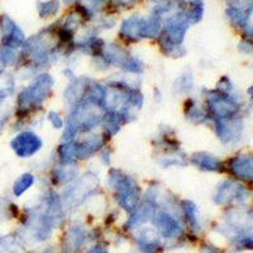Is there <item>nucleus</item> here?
<instances>
[{"label": "nucleus", "mask_w": 253, "mask_h": 253, "mask_svg": "<svg viewBox=\"0 0 253 253\" xmlns=\"http://www.w3.org/2000/svg\"><path fill=\"white\" fill-rule=\"evenodd\" d=\"M242 132V123L239 121H218L216 122V133L223 142H232L239 138Z\"/></svg>", "instance_id": "6"}, {"label": "nucleus", "mask_w": 253, "mask_h": 253, "mask_svg": "<svg viewBox=\"0 0 253 253\" xmlns=\"http://www.w3.org/2000/svg\"><path fill=\"white\" fill-rule=\"evenodd\" d=\"M89 253H107V251L104 250V248H101V247H96L95 250L90 251Z\"/></svg>", "instance_id": "27"}, {"label": "nucleus", "mask_w": 253, "mask_h": 253, "mask_svg": "<svg viewBox=\"0 0 253 253\" xmlns=\"http://www.w3.org/2000/svg\"><path fill=\"white\" fill-rule=\"evenodd\" d=\"M58 10V3L56 0H52L48 3H43L40 8V14L42 17H49V15L56 14Z\"/></svg>", "instance_id": "22"}, {"label": "nucleus", "mask_w": 253, "mask_h": 253, "mask_svg": "<svg viewBox=\"0 0 253 253\" xmlns=\"http://www.w3.org/2000/svg\"><path fill=\"white\" fill-rule=\"evenodd\" d=\"M182 207H184V211L185 214H186L187 219H189L190 224L193 225L195 229H198L199 215H198V209H196L195 205H194L191 202H184Z\"/></svg>", "instance_id": "19"}, {"label": "nucleus", "mask_w": 253, "mask_h": 253, "mask_svg": "<svg viewBox=\"0 0 253 253\" xmlns=\"http://www.w3.org/2000/svg\"><path fill=\"white\" fill-rule=\"evenodd\" d=\"M193 164L196 165L199 169L205 171H220L221 164L218 158L209 153H195L193 156Z\"/></svg>", "instance_id": "11"}, {"label": "nucleus", "mask_w": 253, "mask_h": 253, "mask_svg": "<svg viewBox=\"0 0 253 253\" xmlns=\"http://www.w3.org/2000/svg\"><path fill=\"white\" fill-rule=\"evenodd\" d=\"M14 152L19 157H29V156L35 155L37 151L41 150L42 147V141L40 139L38 135L32 132H23L18 134L10 143Z\"/></svg>", "instance_id": "3"}, {"label": "nucleus", "mask_w": 253, "mask_h": 253, "mask_svg": "<svg viewBox=\"0 0 253 253\" xmlns=\"http://www.w3.org/2000/svg\"><path fill=\"white\" fill-rule=\"evenodd\" d=\"M187 29L186 20L181 18H175L167 24L166 27V38L175 44H180L184 41V35Z\"/></svg>", "instance_id": "9"}, {"label": "nucleus", "mask_w": 253, "mask_h": 253, "mask_svg": "<svg viewBox=\"0 0 253 253\" xmlns=\"http://www.w3.org/2000/svg\"><path fill=\"white\" fill-rule=\"evenodd\" d=\"M60 156L63 162H71L78 157V144L66 143L60 147Z\"/></svg>", "instance_id": "18"}, {"label": "nucleus", "mask_w": 253, "mask_h": 253, "mask_svg": "<svg viewBox=\"0 0 253 253\" xmlns=\"http://www.w3.org/2000/svg\"><path fill=\"white\" fill-rule=\"evenodd\" d=\"M245 198H247V193H246V190L243 187L237 186L232 182H224L219 187L218 194L215 195V202L218 204H223L228 200H233V199L243 200Z\"/></svg>", "instance_id": "7"}, {"label": "nucleus", "mask_w": 253, "mask_h": 253, "mask_svg": "<svg viewBox=\"0 0 253 253\" xmlns=\"http://www.w3.org/2000/svg\"><path fill=\"white\" fill-rule=\"evenodd\" d=\"M153 215V208L151 204H143L139 209H137L134 211V214L132 215L129 220V224L137 225L142 224L144 221L150 220Z\"/></svg>", "instance_id": "14"}, {"label": "nucleus", "mask_w": 253, "mask_h": 253, "mask_svg": "<svg viewBox=\"0 0 253 253\" xmlns=\"http://www.w3.org/2000/svg\"><path fill=\"white\" fill-rule=\"evenodd\" d=\"M84 81L85 80H78L75 81V83L72 84V85H70V87L67 89L66 94H65V96H66L67 100L70 101H76L80 99V96L83 95L84 90H85V85H84Z\"/></svg>", "instance_id": "17"}, {"label": "nucleus", "mask_w": 253, "mask_h": 253, "mask_svg": "<svg viewBox=\"0 0 253 253\" xmlns=\"http://www.w3.org/2000/svg\"><path fill=\"white\" fill-rule=\"evenodd\" d=\"M160 20L156 17L150 19H141V37H153L160 31Z\"/></svg>", "instance_id": "15"}, {"label": "nucleus", "mask_w": 253, "mask_h": 253, "mask_svg": "<svg viewBox=\"0 0 253 253\" xmlns=\"http://www.w3.org/2000/svg\"><path fill=\"white\" fill-rule=\"evenodd\" d=\"M156 224H157L158 230L162 236L167 237V238H171V237L177 236L180 232H181V228L177 221L172 218V216L167 215V214H160L156 220Z\"/></svg>", "instance_id": "10"}, {"label": "nucleus", "mask_w": 253, "mask_h": 253, "mask_svg": "<svg viewBox=\"0 0 253 253\" xmlns=\"http://www.w3.org/2000/svg\"><path fill=\"white\" fill-rule=\"evenodd\" d=\"M98 185V178L94 175H86L81 178L80 181L75 185V186L70 189L66 193V199L69 202H79L80 198L89 194L94 186Z\"/></svg>", "instance_id": "5"}, {"label": "nucleus", "mask_w": 253, "mask_h": 253, "mask_svg": "<svg viewBox=\"0 0 253 253\" xmlns=\"http://www.w3.org/2000/svg\"><path fill=\"white\" fill-rule=\"evenodd\" d=\"M121 115L119 114H110L107 118V123H105V126H107L108 132L109 134H114V133L118 132L119 126H121Z\"/></svg>", "instance_id": "21"}, {"label": "nucleus", "mask_w": 253, "mask_h": 253, "mask_svg": "<svg viewBox=\"0 0 253 253\" xmlns=\"http://www.w3.org/2000/svg\"><path fill=\"white\" fill-rule=\"evenodd\" d=\"M121 33L126 38L135 40L137 37H141V19L137 17L129 18L122 24Z\"/></svg>", "instance_id": "12"}, {"label": "nucleus", "mask_w": 253, "mask_h": 253, "mask_svg": "<svg viewBox=\"0 0 253 253\" xmlns=\"http://www.w3.org/2000/svg\"><path fill=\"white\" fill-rule=\"evenodd\" d=\"M53 85V79L49 75H41L33 85L23 90L19 95V108L26 109L31 105H38L49 94Z\"/></svg>", "instance_id": "2"}, {"label": "nucleus", "mask_w": 253, "mask_h": 253, "mask_svg": "<svg viewBox=\"0 0 253 253\" xmlns=\"http://www.w3.org/2000/svg\"><path fill=\"white\" fill-rule=\"evenodd\" d=\"M66 169L67 167H61L60 170H58L57 172V177L60 178L61 182H65V181H69V180H71L72 176L76 175V172H78V170H74L71 171V169L69 170V172H66Z\"/></svg>", "instance_id": "25"}, {"label": "nucleus", "mask_w": 253, "mask_h": 253, "mask_svg": "<svg viewBox=\"0 0 253 253\" xmlns=\"http://www.w3.org/2000/svg\"><path fill=\"white\" fill-rule=\"evenodd\" d=\"M33 182H35L33 175H31V173H24L23 176H20L17 180V182L14 184V187H13V191H14L15 195L20 196L33 185Z\"/></svg>", "instance_id": "16"}, {"label": "nucleus", "mask_w": 253, "mask_h": 253, "mask_svg": "<svg viewBox=\"0 0 253 253\" xmlns=\"http://www.w3.org/2000/svg\"><path fill=\"white\" fill-rule=\"evenodd\" d=\"M110 186L114 187L119 194V203L126 210H133L138 202V187L133 178L126 176L119 171H110Z\"/></svg>", "instance_id": "1"}, {"label": "nucleus", "mask_w": 253, "mask_h": 253, "mask_svg": "<svg viewBox=\"0 0 253 253\" xmlns=\"http://www.w3.org/2000/svg\"><path fill=\"white\" fill-rule=\"evenodd\" d=\"M48 119L51 121V123L53 124V126H55V128H61V126H62V121H61V118L58 117L57 113H55V112L49 113Z\"/></svg>", "instance_id": "26"}, {"label": "nucleus", "mask_w": 253, "mask_h": 253, "mask_svg": "<svg viewBox=\"0 0 253 253\" xmlns=\"http://www.w3.org/2000/svg\"><path fill=\"white\" fill-rule=\"evenodd\" d=\"M105 57L109 62L112 63H122L123 62V51L121 48H118L114 44H110L107 49V53H105Z\"/></svg>", "instance_id": "20"}, {"label": "nucleus", "mask_w": 253, "mask_h": 253, "mask_svg": "<svg viewBox=\"0 0 253 253\" xmlns=\"http://www.w3.org/2000/svg\"><path fill=\"white\" fill-rule=\"evenodd\" d=\"M0 60H1L3 65H13L17 60V56L13 53L12 48H5L4 51L0 52Z\"/></svg>", "instance_id": "23"}, {"label": "nucleus", "mask_w": 253, "mask_h": 253, "mask_svg": "<svg viewBox=\"0 0 253 253\" xmlns=\"http://www.w3.org/2000/svg\"><path fill=\"white\" fill-rule=\"evenodd\" d=\"M209 101L213 112L221 119L229 118L238 110V105L234 103L233 99L228 98L225 95L214 94V96H209Z\"/></svg>", "instance_id": "4"}, {"label": "nucleus", "mask_w": 253, "mask_h": 253, "mask_svg": "<svg viewBox=\"0 0 253 253\" xmlns=\"http://www.w3.org/2000/svg\"><path fill=\"white\" fill-rule=\"evenodd\" d=\"M1 65H3V62H1V60H0V71H1Z\"/></svg>", "instance_id": "28"}, {"label": "nucleus", "mask_w": 253, "mask_h": 253, "mask_svg": "<svg viewBox=\"0 0 253 253\" xmlns=\"http://www.w3.org/2000/svg\"><path fill=\"white\" fill-rule=\"evenodd\" d=\"M101 146V138L99 135H95L89 141L84 142V143L78 144V157L80 158H87L90 155L98 150L99 147Z\"/></svg>", "instance_id": "13"}, {"label": "nucleus", "mask_w": 253, "mask_h": 253, "mask_svg": "<svg viewBox=\"0 0 253 253\" xmlns=\"http://www.w3.org/2000/svg\"><path fill=\"white\" fill-rule=\"evenodd\" d=\"M230 170L238 178L251 180L253 175V164L248 156H238L230 161Z\"/></svg>", "instance_id": "8"}, {"label": "nucleus", "mask_w": 253, "mask_h": 253, "mask_svg": "<svg viewBox=\"0 0 253 253\" xmlns=\"http://www.w3.org/2000/svg\"><path fill=\"white\" fill-rule=\"evenodd\" d=\"M124 69L129 72H141L142 63L137 58H130L128 62H124Z\"/></svg>", "instance_id": "24"}]
</instances>
